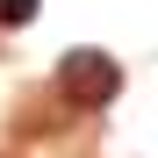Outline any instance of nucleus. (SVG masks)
<instances>
[{
	"mask_svg": "<svg viewBox=\"0 0 158 158\" xmlns=\"http://www.w3.org/2000/svg\"><path fill=\"white\" fill-rule=\"evenodd\" d=\"M36 15V0H0V22H29Z\"/></svg>",
	"mask_w": 158,
	"mask_h": 158,
	"instance_id": "nucleus-2",
	"label": "nucleus"
},
{
	"mask_svg": "<svg viewBox=\"0 0 158 158\" xmlns=\"http://www.w3.org/2000/svg\"><path fill=\"white\" fill-rule=\"evenodd\" d=\"M115 86H122V72L101 58V50H72V58H65V94H72V101L108 108V101H115Z\"/></svg>",
	"mask_w": 158,
	"mask_h": 158,
	"instance_id": "nucleus-1",
	"label": "nucleus"
}]
</instances>
